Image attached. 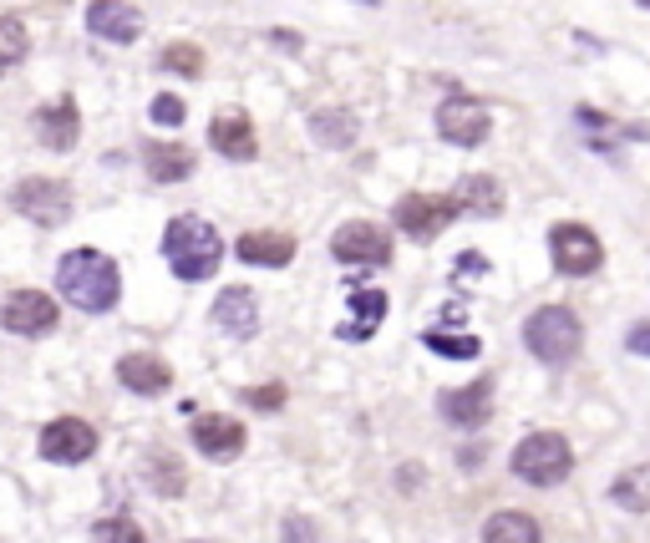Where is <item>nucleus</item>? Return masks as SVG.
I'll list each match as a JSON object with an SVG mask.
<instances>
[{
    "mask_svg": "<svg viewBox=\"0 0 650 543\" xmlns=\"http://www.w3.org/2000/svg\"><path fill=\"white\" fill-rule=\"evenodd\" d=\"M275 41H280L285 51H295V47H301V37H295V31H275Z\"/></svg>",
    "mask_w": 650,
    "mask_h": 543,
    "instance_id": "f704fd0d",
    "label": "nucleus"
},
{
    "mask_svg": "<svg viewBox=\"0 0 650 543\" xmlns=\"http://www.w3.org/2000/svg\"><path fill=\"white\" fill-rule=\"evenodd\" d=\"M640 6H650V0H640Z\"/></svg>",
    "mask_w": 650,
    "mask_h": 543,
    "instance_id": "c9c22d12",
    "label": "nucleus"
},
{
    "mask_svg": "<svg viewBox=\"0 0 650 543\" xmlns=\"http://www.w3.org/2000/svg\"><path fill=\"white\" fill-rule=\"evenodd\" d=\"M92 543H148L143 529L133 519H97L92 523Z\"/></svg>",
    "mask_w": 650,
    "mask_h": 543,
    "instance_id": "c85d7f7f",
    "label": "nucleus"
},
{
    "mask_svg": "<svg viewBox=\"0 0 650 543\" xmlns=\"http://www.w3.org/2000/svg\"><path fill=\"white\" fill-rule=\"evenodd\" d=\"M508 468H514L518 483L529 488H559L569 478V468H575V452H569V442L559 432H529L514 447Z\"/></svg>",
    "mask_w": 650,
    "mask_h": 543,
    "instance_id": "7ed1b4c3",
    "label": "nucleus"
},
{
    "mask_svg": "<svg viewBox=\"0 0 650 543\" xmlns=\"http://www.w3.org/2000/svg\"><path fill=\"white\" fill-rule=\"evenodd\" d=\"M630 350H636V356H650V326H636L630 330V340H626Z\"/></svg>",
    "mask_w": 650,
    "mask_h": 543,
    "instance_id": "72a5a7b5",
    "label": "nucleus"
},
{
    "mask_svg": "<svg viewBox=\"0 0 650 543\" xmlns=\"http://www.w3.org/2000/svg\"><path fill=\"white\" fill-rule=\"evenodd\" d=\"M148 112H153V122H158V127H179V122H183V102L173 98V92L153 98V107H148Z\"/></svg>",
    "mask_w": 650,
    "mask_h": 543,
    "instance_id": "2f4dec72",
    "label": "nucleus"
},
{
    "mask_svg": "<svg viewBox=\"0 0 650 543\" xmlns=\"http://www.w3.org/2000/svg\"><path fill=\"white\" fill-rule=\"evenodd\" d=\"M386 320V295L382 290H351V320H341V340H366Z\"/></svg>",
    "mask_w": 650,
    "mask_h": 543,
    "instance_id": "412c9836",
    "label": "nucleus"
},
{
    "mask_svg": "<svg viewBox=\"0 0 650 543\" xmlns=\"http://www.w3.org/2000/svg\"><path fill=\"white\" fill-rule=\"evenodd\" d=\"M610 503L626 508V513H650V462H640V468L620 472L610 483Z\"/></svg>",
    "mask_w": 650,
    "mask_h": 543,
    "instance_id": "393cba45",
    "label": "nucleus"
},
{
    "mask_svg": "<svg viewBox=\"0 0 650 543\" xmlns=\"http://www.w3.org/2000/svg\"><path fill=\"white\" fill-rule=\"evenodd\" d=\"M437 133L453 147H478L494 133V112L483 107L478 98H468V92H453V98L437 107Z\"/></svg>",
    "mask_w": 650,
    "mask_h": 543,
    "instance_id": "423d86ee",
    "label": "nucleus"
},
{
    "mask_svg": "<svg viewBox=\"0 0 650 543\" xmlns=\"http://www.w3.org/2000/svg\"><path fill=\"white\" fill-rule=\"evenodd\" d=\"M483 543H544V533L529 513L504 508V513H494V519L483 523Z\"/></svg>",
    "mask_w": 650,
    "mask_h": 543,
    "instance_id": "5701e85b",
    "label": "nucleus"
},
{
    "mask_svg": "<svg viewBox=\"0 0 650 543\" xmlns=\"http://www.w3.org/2000/svg\"><path fill=\"white\" fill-rule=\"evenodd\" d=\"M143 168L153 183H183L193 173V153L183 143H143Z\"/></svg>",
    "mask_w": 650,
    "mask_h": 543,
    "instance_id": "aec40b11",
    "label": "nucleus"
},
{
    "mask_svg": "<svg viewBox=\"0 0 650 543\" xmlns=\"http://www.w3.org/2000/svg\"><path fill=\"white\" fill-rule=\"evenodd\" d=\"M437 407H443V417H447L453 427L473 432V427H483V422H488V407H494V381H488V376H478L473 387L443 391V397H437Z\"/></svg>",
    "mask_w": 650,
    "mask_h": 543,
    "instance_id": "4468645a",
    "label": "nucleus"
},
{
    "mask_svg": "<svg viewBox=\"0 0 650 543\" xmlns=\"http://www.w3.org/2000/svg\"><path fill=\"white\" fill-rule=\"evenodd\" d=\"M453 198H458L463 214H504V183L488 178V173H468Z\"/></svg>",
    "mask_w": 650,
    "mask_h": 543,
    "instance_id": "4be33fe9",
    "label": "nucleus"
},
{
    "mask_svg": "<svg viewBox=\"0 0 650 543\" xmlns=\"http://www.w3.org/2000/svg\"><path fill=\"white\" fill-rule=\"evenodd\" d=\"M189 437H193V447L214 462H230L244 452V427L234 422V417H199Z\"/></svg>",
    "mask_w": 650,
    "mask_h": 543,
    "instance_id": "dca6fc26",
    "label": "nucleus"
},
{
    "mask_svg": "<svg viewBox=\"0 0 650 543\" xmlns=\"http://www.w3.org/2000/svg\"><path fill=\"white\" fill-rule=\"evenodd\" d=\"M209 143H214V153L230 157V163H250V157L260 153L250 117H240V112H219V117L209 122Z\"/></svg>",
    "mask_w": 650,
    "mask_h": 543,
    "instance_id": "f3484780",
    "label": "nucleus"
},
{
    "mask_svg": "<svg viewBox=\"0 0 650 543\" xmlns=\"http://www.w3.org/2000/svg\"><path fill=\"white\" fill-rule=\"evenodd\" d=\"M118 381L128 391H138V397H163V391H169V381H173V371H169V361L133 350V356H122V361H118Z\"/></svg>",
    "mask_w": 650,
    "mask_h": 543,
    "instance_id": "a211bd4d",
    "label": "nucleus"
},
{
    "mask_svg": "<svg viewBox=\"0 0 650 543\" xmlns=\"http://www.w3.org/2000/svg\"><path fill=\"white\" fill-rule=\"evenodd\" d=\"M549 254H555V269L569 279H585L605 265L600 239H595V229H585V224H555V229H549Z\"/></svg>",
    "mask_w": 650,
    "mask_h": 543,
    "instance_id": "0eeeda50",
    "label": "nucleus"
},
{
    "mask_svg": "<svg viewBox=\"0 0 650 543\" xmlns=\"http://www.w3.org/2000/svg\"><path fill=\"white\" fill-rule=\"evenodd\" d=\"M92 452H97V427L82 422V417H57V422L41 427V458L47 462L77 468V462H87Z\"/></svg>",
    "mask_w": 650,
    "mask_h": 543,
    "instance_id": "1a4fd4ad",
    "label": "nucleus"
},
{
    "mask_svg": "<svg viewBox=\"0 0 650 543\" xmlns=\"http://www.w3.org/2000/svg\"><path fill=\"white\" fill-rule=\"evenodd\" d=\"M163 259H169V269L179 279L199 285V279H209L219 269V259H224V239H219V229L209 224V218L183 214V218H173L169 229H163Z\"/></svg>",
    "mask_w": 650,
    "mask_h": 543,
    "instance_id": "f03ea898",
    "label": "nucleus"
},
{
    "mask_svg": "<svg viewBox=\"0 0 650 543\" xmlns=\"http://www.w3.org/2000/svg\"><path fill=\"white\" fill-rule=\"evenodd\" d=\"M458 214H463L458 198H447V194H407L392 218H397V229L407 239H437Z\"/></svg>",
    "mask_w": 650,
    "mask_h": 543,
    "instance_id": "6e6552de",
    "label": "nucleus"
},
{
    "mask_svg": "<svg viewBox=\"0 0 650 543\" xmlns=\"http://www.w3.org/2000/svg\"><path fill=\"white\" fill-rule=\"evenodd\" d=\"M11 204H16V214H26L31 224L57 229V224L72 218V188L61 178H21L11 188Z\"/></svg>",
    "mask_w": 650,
    "mask_h": 543,
    "instance_id": "39448f33",
    "label": "nucleus"
},
{
    "mask_svg": "<svg viewBox=\"0 0 650 543\" xmlns=\"http://www.w3.org/2000/svg\"><path fill=\"white\" fill-rule=\"evenodd\" d=\"M331 254H336L341 265H386L392 259V239H386L382 224H366V218H351L341 224L336 239H331Z\"/></svg>",
    "mask_w": 650,
    "mask_h": 543,
    "instance_id": "9d476101",
    "label": "nucleus"
},
{
    "mask_svg": "<svg viewBox=\"0 0 650 543\" xmlns=\"http://www.w3.org/2000/svg\"><path fill=\"white\" fill-rule=\"evenodd\" d=\"M244 401H250V407H260V411H275V407H285V387H260V391H244Z\"/></svg>",
    "mask_w": 650,
    "mask_h": 543,
    "instance_id": "473e14b6",
    "label": "nucleus"
},
{
    "mask_svg": "<svg viewBox=\"0 0 650 543\" xmlns=\"http://www.w3.org/2000/svg\"><path fill=\"white\" fill-rule=\"evenodd\" d=\"M26 61V25L16 16H0V76Z\"/></svg>",
    "mask_w": 650,
    "mask_h": 543,
    "instance_id": "bb28decb",
    "label": "nucleus"
},
{
    "mask_svg": "<svg viewBox=\"0 0 650 543\" xmlns=\"http://www.w3.org/2000/svg\"><path fill=\"white\" fill-rule=\"evenodd\" d=\"M57 300L41 290H16L11 300L0 305V326L11 336H51L57 330Z\"/></svg>",
    "mask_w": 650,
    "mask_h": 543,
    "instance_id": "9b49d317",
    "label": "nucleus"
},
{
    "mask_svg": "<svg viewBox=\"0 0 650 543\" xmlns=\"http://www.w3.org/2000/svg\"><path fill=\"white\" fill-rule=\"evenodd\" d=\"M163 72H179V76H199L204 72V51L189 47V41H179V47L163 51Z\"/></svg>",
    "mask_w": 650,
    "mask_h": 543,
    "instance_id": "c756f323",
    "label": "nucleus"
},
{
    "mask_svg": "<svg viewBox=\"0 0 650 543\" xmlns=\"http://www.w3.org/2000/svg\"><path fill=\"white\" fill-rule=\"evenodd\" d=\"M57 290H61V300L77 305V310L102 315L118 305L122 275L102 249H72V254H61V265H57Z\"/></svg>",
    "mask_w": 650,
    "mask_h": 543,
    "instance_id": "f257e3e1",
    "label": "nucleus"
},
{
    "mask_svg": "<svg viewBox=\"0 0 650 543\" xmlns=\"http://www.w3.org/2000/svg\"><path fill=\"white\" fill-rule=\"evenodd\" d=\"M193 543H204V539H193Z\"/></svg>",
    "mask_w": 650,
    "mask_h": 543,
    "instance_id": "e433bc0d",
    "label": "nucleus"
},
{
    "mask_svg": "<svg viewBox=\"0 0 650 543\" xmlns=\"http://www.w3.org/2000/svg\"><path fill=\"white\" fill-rule=\"evenodd\" d=\"M214 326L234 340H250L260 330V300H254L244 285H230V290H219L214 300Z\"/></svg>",
    "mask_w": 650,
    "mask_h": 543,
    "instance_id": "2eb2a0df",
    "label": "nucleus"
},
{
    "mask_svg": "<svg viewBox=\"0 0 650 543\" xmlns=\"http://www.w3.org/2000/svg\"><path fill=\"white\" fill-rule=\"evenodd\" d=\"M427 350H437V356H447V361H478V340L473 336H443V330H427Z\"/></svg>",
    "mask_w": 650,
    "mask_h": 543,
    "instance_id": "cd10ccee",
    "label": "nucleus"
},
{
    "mask_svg": "<svg viewBox=\"0 0 650 543\" xmlns=\"http://www.w3.org/2000/svg\"><path fill=\"white\" fill-rule=\"evenodd\" d=\"M31 127H37L41 147H51V153H72L77 137H82V112H77L72 98H57L31 117Z\"/></svg>",
    "mask_w": 650,
    "mask_h": 543,
    "instance_id": "ddd939ff",
    "label": "nucleus"
},
{
    "mask_svg": "<svg viewBox=\"0 0 650 543\" xmlns=\"http://www.w3.org/2000/svg\"><path fill=\"white\" fill-rule=\"evenodd\" d=\"M280 533H285V543H321L315 519H305V513H290V519L280 523Z\"/></svg>",
    "mask_w": 650,
    "mask_h": 543,
    "instance_id": "7c9ffc66",
    "label": "nucleus"
},
{
    "mask_svg": "<svg viewBox=\"0 0 650 543\" xmlns=\"http://www.w3.org/2000/svg\"><path fill=\"white\" fill-rule=\"evenodd\" d=\"M87 31L112 41V47H128V41L143 37V16H138V6H128V0H92V6H87Z\"/></svg>",
    "mask_w": 650,
    "mask_h": 543,
    "instance_id": "f8f14e48",
    "label": "nucleus"
},
{
    "mask_svg": "<svg viewBox=\"0 0 650 543\" xmlns=\"http://www.w3.org/2000/svg\"><path fill=\"white\" fill-rule=\"evenodd\" d=\"M524 346H529L544 366L575 361L579 346H585L579 315L565 310V305H544V310H534V315H529V326H524Z\"/></svg>",
    "mask_w": 650,
    "mask_h": 543,
    "instance_id": "20e7f679",
    "label": "nucleus"
},
{
    "mask_svg": "<svg viewBox=\"0 0 650 543\" xmlns=\"http://www.w3.org/2000/svg\"><path fill=\"white\" fill-rule=\"evenodd\" d=\"M143 478H148V483H153L163 498H179V493H183V483H189L179 462H173V458H163V452H153V458L143 462Z\"/></svg>",
    "mask_w": 650,
    "mask_h": 543,
    "instance_id": "a878e982",
    "label": "nucleus"
},
{
    "mask_svg": "<svg viewBox=\"0 0 650 543\" xmlns=\"http://www.w3.org/2000/svg\"><path fill=\"white\" fill-rule=\"evenodd\" d=\"M234 254H240L244 265L285 269L290 259H295V239H290V234H265V229H254V234H244V239L234 244Z\"/></svg>",
    "mask_w": 650,
    "mask_h": 543,
    "instance_id": "6ab92c4d",
    "label": "nucleus"
},
{
    "mask_svg": "<svg viewBox=\"0 0 650 543\" xmlns=\"http://www.w3.org/2000/svg\"><path fill=\"white\" fill-rule=\"evenodd\" d=\"M311 137L321 147H351L356 143V117L346 107H321L311 112Z\"/></svg>",
    "mask_w": 650,
    "mask_h": 543,
    "instance_id": "b1692460",
    "label": "nucleus"
}]
</instances>
